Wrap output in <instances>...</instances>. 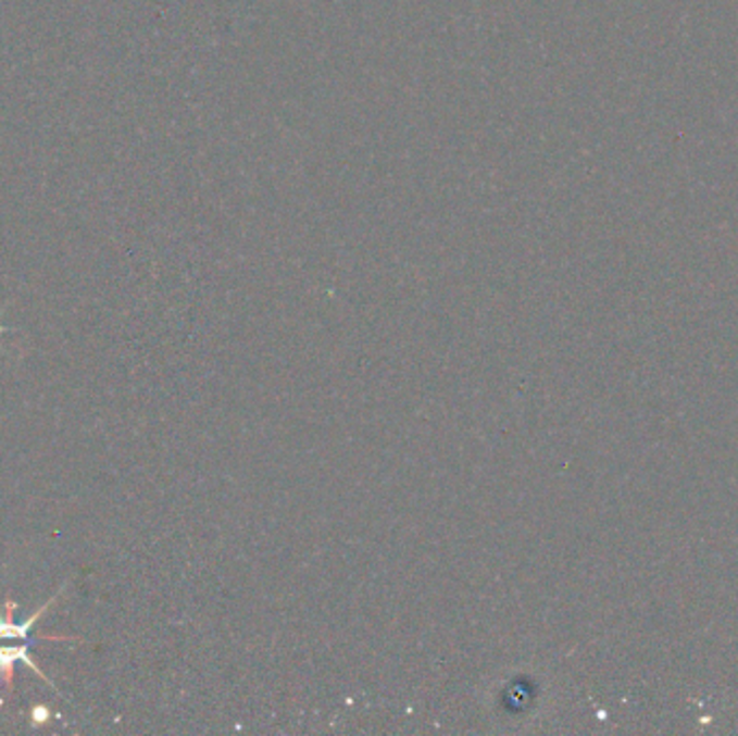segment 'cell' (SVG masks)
<instances>
[{"label":"cell","mask_w":738,"mask_h":736,"mask_svg":"<svg viewBox=\"0 0 738 736\" xmlns=\"http://www.w3.org/2000/svg\"><path fill=\"white\" fill-rule=\"evenodd\" d=\"M11 644L4 646L0 641V685H4L7 694L11 691L13 685V668L17 661H22L28 670H33L39 678H43L48 685H52V681L41 672V668L37 665V661L30 657V646L35 641H48V639H30V637H9ZM54 687V685H52Z\"/></svg>","instance_id":"obj_1"},{"label":"cell","mask_w":738,"mask_h":736,"mask_svg":"<svg viewBox=\"0 0 738 736\" xmlns=\"http://www.w3.org/2000/svg\"><path fill=\"white\" fill-rule=\"evenodd\" d=\"M4 330H7V328H4V326H2V324H0V335H2V333H4Z\"/></svg>","instance_id":"obj_2"}]
</instances>
